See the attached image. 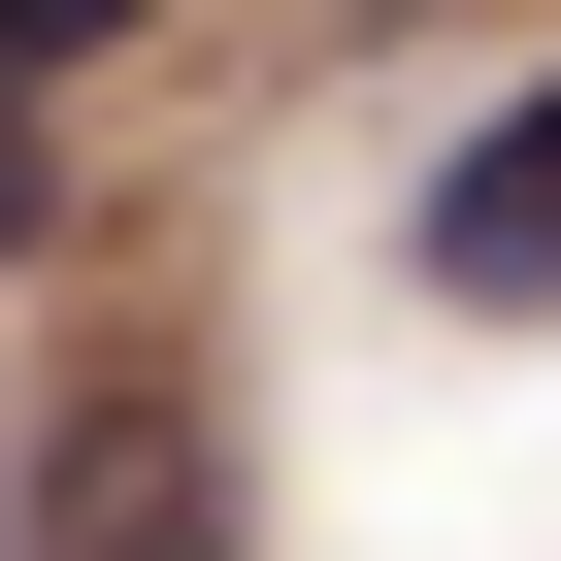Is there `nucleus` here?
Instances as JSON below:
<instances>
[{
	"mask_svg": "<svg viewBox=\"0 0 561 561\" xmlns=\"http://www.w3.org/2000/svg\"><path fill=\"white\" fill-rule=\"evenodd\" d=\"M34 561H231V430H198V364H100V397L34 430Z\"/></svg>",
	"mask_w": 561,
	"mask_h": 561,
	"instance_id": "1",
	"label": "nucleus"
},
{
	"mask_svg": "<svg viewBox=\"0 0 561 561\" xmlns=\"http://www.w3.org/2000/svg\"><path fill=\"white\" fill-rule=\"evenodd\" d=\"M397 264H430L462 331H528V298H561V67H528V100H495V133L430 165V231H397Z\"/></svg>",
	"mask_w": 561,
	"mask_h": 561,
	"instance_id": "2",
	"label": "nucleus"
},
{
	"mask_svg": "<svg viewBox=\"0 0 561 561\" xmlns=\"http://www.w3.org/2000/svg\"><path fill=\"white\" fill-rule=\"evenodd\" d=\"M165 0H0V100H67V67H133Z\"/></svg>",
	"mask_w": 561,
	"mask_h": 561,
	"instance_id": "3",
	"label": "nucleus"
},
{
	"mask_svg": "<svg viewBox=\"0 0 561 561\" xmlns=\"http://www.w3.org/2000/svg\"><path fill=\"white\" fill-rule=\"evenodd\" d=\"M34 198H67V133H34V100H0V264H34Z\"/></svg>",
	"mask_w": 561,
	"mask_h": 561,
	"instance_id": "4",
	"label": "nucleus"
},
{
	"mask_svg": "<svg viewBox=\"0 0 561 561\" xmlns=\"http://www.w3.org/2000/svg\"><path fill=\"white\" fill-rule=\"evenodd\" d=\"M0 561H34V462H0Z\"/></svg>",
	"mask_w": 561,
	"mask_h": 561,
	"instance_id": "5",
	"label": "nucleus"
}]
</instances>
